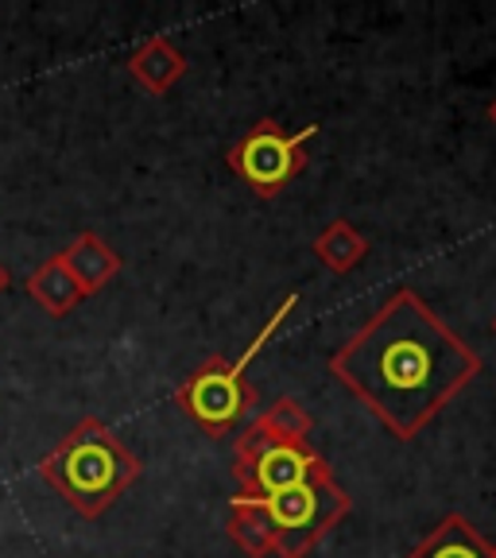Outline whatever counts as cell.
Segmentation results:
<instances>
[{
    "label": "cell",
    "instance_id": "1",
    "mask_svg": "<svg viewBox=\"0 0 496 558\" xmlns=\"http://www.w3.org/2000/svg\"><path fill=\"white\" fill-rule=\"evenodd\" d=\"M330 373L400 442H411L453 396L477 380L481 357L415 291L396 288L334 353Z\"/></svg>",
    "mask_w": 496,
    "mask_h": 558
},
{
    "label": "cell",
    "instance_id": "2",
    "mask_svg": "<svg viewBox=\"0 0 496 558\" xmlns=\"http://www.w3.org/2000/svg\"><path fill=\"white\" fill-rule=\"evenodd\" d=\"M353 508V497L338 485L334 470L271 497L229 500V539L249 558H306Z\"/></svg>",
    "mask_w": 496,
    "mask_h": 558
},
{
    "label": "cell",
    "instance_id": "3",
    "mask_svg": "<svg viewBox=\"0 0 496 558\" xmlns=\"http://www.w3.org/2000/svg\"><path fill=\"white\" fill-rule=\"evenodd\" d=\"M39 477L82 520H101L144 477V462L109 430V423L86 415L78 418V427L62 435L51 453L39 458Z\"/></svg>",
    "mask_w": 496,
    "mask_h": 558
},
{
    "label": "cell",
    "instance_id": "4",
    "mask_svg": "<svg viewBox=\"0 0 496 558\" xmlns=\"http://www.w3.org/2000/svg\"><path fill=\"white\" fill-rule=\"evenodd\" d=\"M295 306H299V295L291 291V295H283V303L271 311V318L261 326V333L249 341V349H244L241 357L237 361L209 357V361H202V365L194 368L183 384H179L174 403H179L183 415H191L209 438L229 435V430L244 418V411L253 408L256 392L244 384V373H249V365L264 353V345L271 341V333L288 323V314L295 311Z\"/></svg>",
    "mask_w": 496,
    "mask_h": 558
},
{
    "label": "cell",
    "instance_id": "5",
    "mask_svg": "<svg viewBox=\"0 0 496 558\" xmlns=\"http://www.w3.org/2000/svg\"><path fill=\"white\" fill-rule=\"evenodd\" d=\"M318 136V124L288 132L279 121L264 117L226 151L229 171L261 198H276L306 171V144Z\"/></svg>",
    "mask_w": 496,
    "mask_h": 558
},
{
    "label": "cell",
    "instance_id": "6",
    "mask_svg": "<svg viewBox=\"0 0 496 558\" xmlns=\"http://www.w3.org/2000/svg\"><path fill=\"white\" fill-rule=\"evenodd\" d=\"M330 470L323 453L311 446H295L288 438L271 435L261 418H253L249 427L237 435L233 450V477H237V497H271L283 488H295L311 481L314 473Z\"/></svg>",
    "mask_w": 496,
    "mask_h": 558
},
{
    "label": "cell",
    "instance_id": "7",
    "mask_svg": "<svg viewBox=\"0 0 496 558\" xmlns=\"http://www.w3.org/2000/svg\"><path fill=\"white\" fill-rule=\"evenodd\" d=\"M59 260H62V268L70 271V279L78 283V291L86 299L109 288V283H113V279L121 276V268H124L113 244L105 241V236H97V233H78L59 253Z\"/></svg>",
    "mask_w": 496,
    "mask_h": 558
},
{
    "label": "cell",
    "instance_id": "8",
    "mask_svg": "<svg viewBox=\"0 0 496 558\" xmlns=\"http://www.w3.org/2000/svg\"><path fill=\"white\" fill-rule=\"evenodd\" d=\"M186 66H191L186 54L179 51L167 35H152V39H144V44L129 54V74L148 89L152 97H164L174 82L183 78Z\"/></svg>",
    "mask_w": 496,
    "mask_h": 558
},
{
    "label": "cell",
    "instance_id": "9",
    "mask_svg": "<svg viewBox=\"0 0 496 558\" xmlns=\"http://www.w3.org/2000/svg\"><path fill=\"white\" fill-rule=\"evenodd\" d=\"M403 558H496L493 543L473 527L465 515L450 512L423 535L415 550H408Z\"/></svg>",
    "mask_w": 496,
    "mask_h": 558
},
{
    "label": "cell",
    "instance_id": "10",
    "mask_svg": "<svg viewBox=\"0 0 496 558\" xmlns=\"http://www.w3.org/2000/svg\"><path fill=\"white\" fill-rule=\"evenodd\" d=\"M27 295L35 299V303L44 306L51 318H66L70 311H78V303L86 295L78 291V283L70 279V271L62 268V260H59V253L55 256H47L39 268L27 276Z\"/></svg>",
    "mask_w": 496,
    "mask_h": 558
},
{
    "label": "cell",
    "instance_id": "11",
    "mask_svg": "<svg viewBox=\"0 0 496 558\" xmlns=\"http://www.w3.org/2000/svg\"><path fill=\"white\" fill-rule=\"evenodd\" d=\"M311 248H314V256L334 271V276H349V271L358 268V264L368 256V241L361 236V229L346 218L330 221L323 233L314 236Z\"/></svg>",
    "mask_w": 496,
    "mask_h": 558
},
{
    "label": "cell",
    "instance_id": "12",
    "mask_svg": "<svg viewBox=\"0 0 496 558\" xmlns=\"http://www.w3.org/2000/svg\"><path fill=\"white\" fill-rule=\"evenodd\" d=\"M256 418H261L271 435L288 438V442H295V446H311L314 418L306 415V411L299 408V400H291V396H279V400H271Z\"/></svg>",
    "mask_w": 496,
    "mask_h": 558
},
{
    "label": "cell",
    "instance_id": "13",
    "mask_svg": "<svg viewBox=\"0 0 496 558\" xmlns=\"http://www.w3.org/2000/svg\"><path fill=\"white\" fill-rule=\"evenodd\" d=\"M9 288V268H4V264H0V291Z\"/></svg>",
    "mask_w": 496,
    "mask_h": 558
},
{
    "label": "cell",
    "instance_id": "14",
    "mask_svg": "<svg viewBox=\"0 0 496 558\" xmlns=\"http://www.w3.org/2000/svg\"><path fill=\"white\" fill-rule=\"evenodd\" d=\"M488 121H493V124H496V101H493V105H488Z\"/></svg>",
    "mask_w": 496,
    "mask_h": 558
},
{
    "label": "cell",
    "instance_id": "15",
    "mask_svg": "<svg viewBox=\"0 0 496 558\" xmlns=\"http://www.w3.org/2000/svg\"><path fill=\"white\" fill-rule=\"evenodd\" d=\"M493 333H496V318H493Z\"/></svg>",
    "mask_w": 496,
    "mask_h": 558
},
{
    "label": "cell",
    "instance_id": "16",
    "mask_svg": "<svg viewBox=\"0 0 496 558\" xmlns=\"http://www.w3.org/2000/svg\"><path fill=\"white\" fill-rule=\"evenodd\" d=\"M493 550H496V547H493Z\"/></svg>",
    "mask_w": 496,
    "mask_h": 558
}]
</instances>
